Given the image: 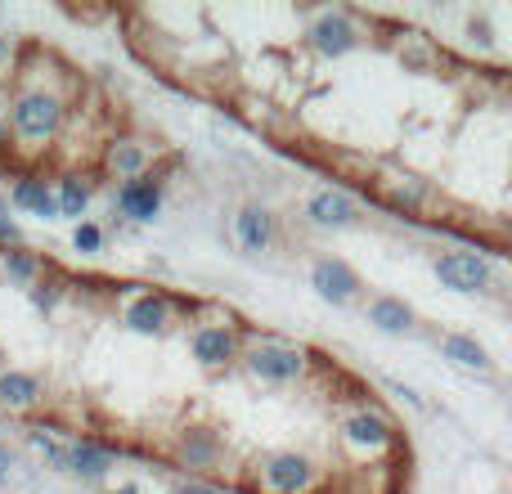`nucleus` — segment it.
<instances>
[{
    "mask_svg": "<svg viewBox=\"0 0 512 494\" xmlns=\"http://www.w3.org/2000/svg\"><path fill=\"white\" fill-rule=\"evenodd\" d=\"M256 486L265 494H310L319 486V463L301 450H274L256 459Z\"/></svg>",
    "mask_w": 512,
    "mask_h": 494,
    "instance_id": "3",
    "label": "nucleus"
},
{
    "mask_svg": "<svg viewBox=\"0 0 512 494\" xmlns=\"http://www.w3.org/2000/svg\"><path fill=\"white\" fill-rule=\"evenodd\" d=\"M436 346H441V360H450L454 369L481 373V378H490V373H495V360H490V351L477 342V337H468V333H445Z\"/></svg>",
    "mask_w": 512,
    "mask_h": 494,
    "instance_id": "18",
    "label": "nucleus"
},
{
    "mask_svg": "<svg viewBox=\"0 0 512 494\" xmlns=\"http://www.w3.org/2000/svg\"><path fill=\"white\" fill-rule=\"evenodd\" d=\"M14 158V144H9V131H5V117H0V162Z\"/></svg>",
    "mask_w": 512,
    "mask_h": 494,
    "instance_id": "28",
    "label": "nucleus"
},
{
    "mask_svg": "<svg viewBox=\"0 0 512 494\" xmlns=\"http://www.w3.org/2000/svg\"><path fill=\"white\" fill-rule=\"evenodd\" d=\"M342 441L351 445V450H364V454H382L396 445V423H391L382 409L364 405L355 409V414L342 418Z\"/></svg>",
    "mask_w": 512,
    "mask_h": 494,
    "instance_id": "9",
    "label": "nucleus"
},
{
    "mask_svg": "<svg viewBox=\"0 0 512 494\" xmlns=\"http://www.w3.org/2000/svg\"><path fill=\"white\" fill-rule=\"evenodd\" d=\"M221 454L225 445L212 427H185L176 436V445H171V459L185 472H221Z\"/></svg>",
    "mask_w": 512,
    "mask_h": 494,
    "instance_id": "11",
    "label": "nucleus"
},
{
    "mask_svg": "<svg viewBox=\"0 0 512 494\" xmlns=\"http://www.w3.org/2000/svg\"><path fill=\"white\" fill-rule=\"evenodd\" d=\"M14 68H18V59H14V41H9L5 32H0V81L14 77Z\"/></svg>",
    "mask_w": 512,
    "mask_h": 494,
    "instance_id": "26",
    "label": "nucleus"
},
{
    "mask_svg": "<svg viewBox=\"0 0 512 494\" xmlns=\"http://www.w3.org/2000/svg\"><path fill=\"white\" fill-rule=\"evenodd\" d=\"M274 239H279V216H274L270 207L248 203V207H239V212H234V243H239L248 256L270 252Z\"/></svg>",
    "mask_w": 512,
    "mask_h": 494,
    "instance_id": "14",
    "label": "nucleus"
},
{
    "mask_svg": "<svg viewBox=\"0 0 512 494\" xmlns=\"http://www.w3.org/2000/svg\"><path fill=\"white\" fill-rule=\"evenodd\" d=\"M90 198H95V180L81 176V171H68V176H59V185H54V212L72 216V221H86Z\"/></svg>",
    "mask_w": 512,
    "mask_h": 494,
    "instance_id": "20",
    "label": "nucleus"
},
{
    "mask_svg": "<svg viewBox=\"0 0 512 494\" xmlns=\"http://www.w3.org/2000/svg\"><path fill=\"white\" fill-rule=\"evenodd\" d=\"M239 364L248 369V378L265 382V387H292L310 373V351L288 337H274V333H248L243 337V351Z\"/></svg>",
    "mask_w": 512,
    "mask_h": 494,
    "instance_id": "2",
    "label": "nucleus"
},
{
    "mask_svg": "<svg viewBox=\"0 0 512 494\" xmlns=\"http://www.w3.org/2000/svg\"><path fill=\"white\" fill-rule=\"evenodd\" d=\"M364 319H369L378 333L387 337H405L418 328V310L409 306L405 297H391V292H378V297H369V306H364Z\"/></svg>",
    "mask_w": 512,
    "mask_h": 494,
    "instance_id": "17",
    "label": "nucleus"
},
{
    "mask_svg": "<svg viewBox=\"0 0 512 494\" xmlns=\"http://www.w3.org/2000/svg\"><path fill=\"white\" fill-rule=\"evenodd\" d=\"M68 126V95L45 81H32V86H18L9 95V113H5V131L14 153H27V158H41V153L54 149V140Z\"/></svg>",
    "mask_w": 512,
    "mask_h": 494,
    "instance_id": "1",
    "label": "nucleus"
},
{
    "mask_svg": "<svg viewBox=\"0 0 512 494\" xmlns=\"http://www.w3.org/2000/svg\"><path fill=\"white\" fill-rule=\"evenodd\" d=\"M378 198L396 212H418L427 198V185L418 176H391V180H378Z\"/></svg>",
    "mask_w": 512,
    "mask_h": 494,
    "instance_id": "21",
    "label": "nucleus"
},
{
    "mask_svg": "<svg viewBox=\"0 0 512 494\" xmlns=\"http://www.w3.org/2000/svg\"><path fill=\"white\" fill-rule=\"evenodd\" d=\"M360 41H364V32L346 9H324V14L306 27V45L315 54H324V59H342V54H351Z\"/></svg>",
    "mask_w": 512,
    "mask_h": 494,
    "instance_id": "7",
    "label": "nucleus"
},
{
    "mask_svg": "<svg viewBox=\"0 0 512 494\" xmlns=\"http://www.w3.org/2000/svg\"><path fill=\"white\" fill-rule=\"evenodd\" d=\"M9 207H18V212H27V216H41V221H54V189L45 185L36 171H27V176H18V185L9 189V198H5Z\"/></svg>",
    "mask_w": 512,
    "mask_h": 494,
    "instance_id": "19",
    "label": "nucleus"
},
{
    "mask_svg": "<svg viewBox=\"0 0 512 494\" xmlns=\"http://www.w3.org/2000/svg\"><path fill=\"white\" fill-rule=\"evenodd\" d=\"M63 292H68V283L63 279H41V283H32V306L36 310H54L63 301Z\"/></svg>",
    "mask_w": 512,
    "mask_h": 494,
    "instance_id": "23",
    "label": "nucleus"
},
{
    "mask_svg": "<svg viewBox=\"0 0 512 494\" xmlns=\"http://www.w3.org/2000/svg\"><path fill=\"white\" fill-rule=\"evenodd\" d=\"M162 203H167V185L158 176H140V180H126L117 185L113 207L135 225H153L162 216Z\"/></svg>",
    "mask_w": 512,
    "mask_h": 494,
    "instance_id": "10",
    "label": "nucleus"
},
{
    "mask_svg": "<svg viewBox=\"0 0 512 494\" xmlns=\"http://www.w3.org/2000/svg\"><path fill=\"white\" fill-rule=\"evenodd\" d=\"M108 494H144V490L135 486V481H126V486H117V490H108Z\"/></svg>",
    "mask_w": 512,
    "mask_h": 494,
    "instance_id": "29",
    "label": "nucleus"
},
{
    "mask_svg": "<svg viewBox=\"0 0 512 494\" xmlns=\"http://www.w3.org/2000/svg\"><path fill=\"white\" fill-rule=\"evenodd\" d=\"M306 221L315 230H355L360 225V203L342 189H315L306 198Z\"/></svg>",
    "mask_w": 512,
    "mask_h": 494,
    "instance_id": "13",
    "label": "nucleus"
},
{
    "mask_svg": "<svg viewBox=\"0 0 512 494\" xmlns=\"http://www.w3.org/2000/svg\"><path fill=\"white\" fill-rule=\"evenodd\" d=\"M72 247H77L81 256H95L99 247H104V230H99L95 221H77V230H72Z\"/></svg>",
    "mask_w": 512,
    "mask_h": 494,
    "instance_id": "24",
    "label": "nucleus"
},
{
    "mask_svg": "<svg viewBox=\"0 0 512 494\" xmlns=\"http://www.w3.org/2000/svg\"><path fill=\"white\" fill-rule=\"evenodd\" d=\"M122 324L140 337H162L176 324V306H171V297H162V292H135L122 306Z\"/></svg>",
    "mask_w": 512,
    "mask_h": 494,
    "instance_id": "12",
    "label": "nucleus"
},
{
    "mask_svg": "<svg viewBox=\"0 0 512 494\" xmlns=\"http://www.w3.org/2000/svg\"><path fill=\"white\" fill-rule=\"evenodd\" d=\"M171 494H221V490L207 486V481H194V477H189V481H180V486L171 490Z\"/></svg>",
    "mask_w": 512,
    "mask_h": 494,
    "instance_id": "27",
    "label": "nucleus"
},
{
    "mask_svg": "<svg viewBox=\"0 0 512 494\" xmlns=\"http://www.w3.org/2000/svg\"><path fill=\"white\" fill-rule=\"evenodd\" d=\"M0 243H9V247H18V243H23V234H18V225L9 221V203H5V194H0Z\"/></svg>",
    "mask_w": 512,
    "mask_h": 494,
    "instance_id": "25",
    "label": "nucleus"
},
{
    "mask_svg": "<svg viewBox=\"0 0 512 494\" xmlns=\"http://www.w3.org/2000/svg\"><path fill=\"white\" fill-rule=\"evenodd\" d=\"M5 472H9V450L0 445V481H5Z\"/></svg>",
    "mask_w": 512,
    "mask_h": 494,
    "instance_id": "30",
    "label": "nucleus"
},
{
    "mask_svg": "<svg viewBox=\"0 0 512 494\" xmlns=\"http://www.w3.org/2000/svg\"><path fill=\"white\" fill-rule=\"evenodd\" d=\"M432 274L441 279V288L463 292V297H477V292H486L495 283V265L481 252H441L432 261Z\"/></svg>",
    "mask_w": 512,
    "mask_h": 494,
    "instance_id": "5",
    "label": "nucleus"
},
{
    "mask_svg": "<svg viewBox=\"0 0 512 494\" xmlns=\"http://www.w3.org/2000/svg\"><path fill=\"white\" fill-rule=\"evenodd\" d=\"M153 162H158V144L140 140V135H113L99 153V171L108 180H140V176H153Z\"/></svg>",
    "mask_w": 512,
    "mask_h": 494,
    "instance_id": "4",
    "label": "nucleus"
},
{
    "mask_svg": "<svg viewBox=\"0 0 512 494\" xmlns=\"http://www.w3.org/2000/svg\"><path fill=\"white\" fill-rule=\"evenodd\" d=\"M189 351L203 369H230V364H239L243 333L234 324H198L189 337Z\"/></svg>",
    "mask_w": 512,
    "mask_h": 494,
    "instance_id": "8",
    "label": "nucleus"
},
{
    "mask_svg": "<svg viewBox=\"0 0 512 494\" xmlns=\"http://www.w3.org/2000/svg\"><path fill=\"white\" fill-rule=\"evenodd\" d=\"M310 288H315V297L328 301V306H355V301L364 297V279L342 256H319V261L310 265Z\"/></svg>",
    "mask_w": 512,
    "mask_h": 494,
    "instance_id": "6",
    "label": "nucleus"
},
{
    "mask_svg": "<svg viewBox=\"0 0 512 494\" xmlns=\"http://www.w3.org/2000/svg\"><path fill=\"white\" fill-rule=\"evenodd\" d=\"M0 274L14 279V283H23V288H32V283L45 279V261L32 256L27 247H5V252H0Z\"/></svg>",
    "mask_w": 512,
    "mask_h": 494,
    "instance_id": "22",
    "label": "nucleus"
},
{
    "mask_svg": "<svg viewBox=\"0 0 512 494\" xmlns=\"http://www.w3.org/2000/svg\"><path fill=\"white\" fill-rule=\"evenodd\" d=\"M45 405V378L27 369H0V409L5 414H32Z\"/></svg>",
    "mask_w": 512,
    "mask_h": 494,
    "instance_id": "16",
    "label": "nucleus"
},
{
    "mask_svg": "<svg viewBox=\"0 0 512 494\" xmlns=\"http://www.w3.org/2000/svg\"><path fill=\"white\" fill-rule=\"evenodd\" d=\"M113 468H117V454L108 445L90 441V436H72L68 450H63V472H72L81 481H104Z\"/></svg>",
    "mask_w": 512,
    "mask_h": 494,
    "instance_id": "15",
    "label": "nucleus"
}]
</instances>
